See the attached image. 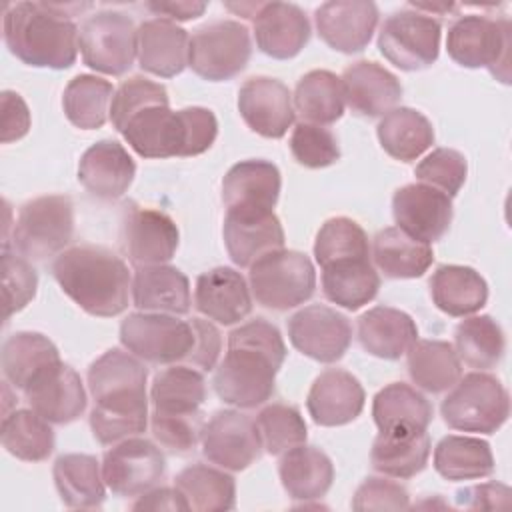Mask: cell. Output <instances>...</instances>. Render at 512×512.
Here are the masks:
<instances>
[{
  "label": "cell",
  "mask_w": 512,
  "mask_h": 512,
  "mask_svg": "<svg viewBox=\"0 0 512 512\" xmlns=\"http://www.w3.org/2000/svg\"><path fill=\"white\" fill-rule=\"evenodd\" d=\"M88 390L94 398L90 430L102 446L138 436L148 426L146 378L140 358L110 348L88 368Z\"/></svg>",
  "instance_id": "1"
},
{
  "label": "cell",
  "mask_w": 512,
  "mask_h": 512,
  "mask_svg": "<svg viewBox=\"0 0 512 512\" xmlns=\"http://www.w3.org/2000/svg\"><path fill=\"white\" fill-rule=\"evenodd\" d=\"M286 358L280 330L254 318L228 334V352L216 366L212 384L218 398L236 408H256L274 394L276 374Z\"/></svg>",
  "instance_id": "2"
},
{
  "label": "cell",
  "mask_w": 512,
  "mask_h": 512,
  "mask_svg": "<svg viewBox=\"0 0 512 512\" xmlns=\"http://www.w3.org/2000/svg\"><path fill=\"white\" fill-rule=\"evenodd\" d=\"M92 8L78 2H16L4 10V42L26 66L64 70L76 62V14Z\"/></svg>",
  "instance_id": "3"
},
{
  "label": "cell",
  "mask_w": 512,
  "mask_h": 512,
  "mask_svg": "<svg viewBox=\"0 0 512 512\" xmlns=\"http://www.w3.org/2000/svg\"><path fill=\"white\" fill-rule=\"evenodd\" d=\"M52 274L62 292L86 314L112 318L128 308L132 278L126 262L104 246H72L60 252Z\"/></svg>",
  "instance_id": "4"
},
{
  "label": "cell",
  "mask_w": 512,
  "mask_h": 512,
  "mask_svg": "<svg viewBox=\"0 0 512 512\" xmlns=\"http://www.w3.org/2000/svg\"><path fill=\"white\" fill-rule=\"evenodd\" d=\"M142 158L198 156L218 136V120L212 110L190 106L170 110V104H152L136 112L120 132Z\"/></svg>",
  "instance_id": "5"
},
{
  "label": "cell",
  "mask_w": 512,
  "mask_h": 512,
  "mask_svg": "<svg viewBox=\"0 0 512 512\" xmlns=\"http://www.w3.org/2000/svg\"><path fill=\"white\" fill-rule=\"evenodd\" d=\"M440 414L452 430L494 434L508 420V392L496 376L476 370L460 376L442 400Z\"/></svg>",
  "instance_id": "6"
},
{
  "label": "cell",
  "mask_w": 512,
  "mask_h": 512,
  "mask_svg": "<svg viewBox=\"0 0 512 512\" xmlns=\"http://www.w3.org/2000/svg\"><path fill=\"white\" fill-rule=\"evenodd\" d=\"M74 234V204L66 194H46L22 204L12 228L14 250L28 260L64 252Z\"/></svg>",
  "instance_id": "7"
},
{
  "label": "cell",
  "mask_w": 512,
  "mask_h": 512,
  "mask_svg": "<svg viewBox=\"0 0 512 512\" xmlns=\"http://www.w3.org/2000/svg\"><path fill=\"white\" fill-rule=\"evenodd\" d=\"M250 292L272 310H288L312 298L316 272L310 258L298 250H274L250 266Z\"/></svg>",
  "instance_id": "8"
},
{
  "label": "cell",
  "mask_w": 512,
  "mask_h": 512,
  "mask_svg": "<svg viewBox=\"0 0 512 512\" xmlns=\"http://www.w3.org/2000/svg\"><path fill=\"white\" fill-rule=\"evenodd\" d=\"M448 56L464 68H490L502 82L508 78L510 62V22L508 18H486L466 14L450 24L446 36Z\"/></svg>",
  "instance_id": "9"
},
{
  "label": "cell",
  "mask_w": 512,
  "mask_h": 512,
  "mask_svg": "<svg viewBox=\"0 0 512 512\" xmlns=\"http://www.w3.org/2000/svg\"><path fill=\"white\" fill-rule=\"evenodd\" d=\"M120 342L142 362L178 364L194 348V326L172 314L134 312L120 324Z\"/></svg>",
  "instance_id": "10"
},
{
  "label": "cell",
  "mask_w": 512,
  "mask_h": 512,
  "mask_svg": "<svg viewBox=\"0 0 512 512\" xmlns=\"http://www.w3.org/2000/svg\"><path fill=\"white\" fill-rule=\"evenodd\" d=\"M78 48L86 66L108 76H122L138 58V28L116 10L88 16L78 32Z\"/></svg>",
  "instance_id": "11"
},
{
  "label": "cell",
  "mask_w": 512,
  "mask_h": 512,
  "mask_svg": "<svg viewBox=\"0 0 512 512\" xmlns=\"http://www.w3.org/2000/svg\"><path fill=\"white\" fill-rule=\"evenodd\" d=\"M440 36L442 26L432 14L404 8L384 20L378 32V48L390 64L414 72L436 62Z\"/></svg>",
  "instance_id": "12"
},
{
  "label": "cell",
  "mask_w": 512,
  "mask_h": 512,
  "mask_svg": "<svg viewBox=\"0 0 512 512\" xmlns=\"http://www.w3.org/2000/svg\"><path fill=\"white\" fill-rule=\"evenodd\" d=\"M252 54L250 32L236 20H216L190 36L188 66L204 80L222 82L240 74Z\"/></svg>",
  "instance_id": "13"
},
{
  "label": "cell",
  "mask_w": 512,
  "mask_h": 512,
  "mask_svg": "<svg viewBox=\"0 0 512 512\" xmlns=\"http://www.w3.org/2000/svg\"><path fill=\"white\" fill-rule=\"evenodd\" d=\"M166 474L162 450L146 438H126L104 454L102 476L116 496L138 498L158 486Z\"/></svg>",
  "instance_id": "14"
},
{
  "label": "cell",
  "mask_w": 512,
  "mask_h": 512,
  "mask_svg": "<svg viewBox=\"0 0 512 512\" xmlns=\"http://www.w3.org/2000/svg\"><path fill=\"white\" fill-rule=\"evenodd\" d=\"M202 454L218 468L240 472L262 454L256 422L240 410H218L202 428Z\"/></svg>",
  "instance_id": "15"
},
{
  "label": "cell",
  "mask_w": 512,
  "mask_h": 512,
  "mask_svg": "<svg viewBox=\"0 0 512 512\" xmlns=\"http://www.w3.org/2000/svg\"><path fill=\"white\" fill-rule=\"evenodd\" d=\"M288 338L304 356L332 364L346 354L352 342V324L330 306L310 304L288 318Z\"/></svg>",
  "instance_id": "16"
},
{
  "label": "cell",
  "mask_w": 512,
  "mask_h": 512,
  "mask_svg": "<svg viewBox=\"0 0 512 512\" xmlns=\"http://www.w3.org/2000/svg\"><path fill=\"white\" fill-rule=\"evenodd\" d=\"M22 392L28 406L50 424L78 420L88 402L82 378L62 360L44 368Z\"/></svg>",
  "instance_id": "17"
},
{
  "label": "cell",
  "mask_w": 512,
  "mask_h": 512,
  "mask_svg": "<svg viewBox=\"0 0 512 512\" xmlns=\"http://www.w3.org/2000/svg\"><path fill=\"white\" fill-rule=\"evenodd\" d=\"M238 112L252 132L272 140L282 138L296 116L288 86L270 76H254L240 86Z\"/></svg>",
  "instance_id": "18"
},
{
  "label": "cell",
  "mask_w": 512,
  "mask_h": 512,
  "mask_svg": "<svg viewBox=\"0 0 512 512\" xmlns=\"http://www.w3.org/2000/svg\"><path fill=\"white\" fill-rule=\"evenodd\" d=\"M392 214L402 232L432 244L450 228L452 198L422 182L406 184L394 192Z\"/></svg>",
  "instance_id": "19"
},
{
  "label": "cell",
  "mask_w": 512,
  "mask_h": 512,
  "mask_svg": "<svg viewBox=\"0 0 512 512\" xmlns=\"http://www.w3.org/2000/svg\"><path fill=\"white\" fill-rule=\"evenodd\" d=\"M122 250L128 260L138 266L166 264L178 248V226L174 220L152 208H130L122 220Z\"/></svg>",
  "instance_id": "20"
},
{
  "label": "cell",
  "mask_w": 512,
  "mask_h": 512,
  "mask_svg": "<svg viewBox=\"0 0 512 512\" xmlns=\"http://www.w3.org/2000/svg\"><path fill=\"white\" fill-rule=\"evenodd\" d=\"M378 6L370 0H330L316 8L318 36L344 54L362 52L376 30Z\"/></svg>",
  "instance_id": "21"
},
{
  "label": "cell",
  "mask_w": 512,
  "mask_h": 512,
  "mask_svg": "<svg viewBox=\"0 0 512 512\" xmlns=\"http://www.w3.org/2000/svg\"><path fill=\"white\" fill-rule=\"evenodd\" d=\"M222 234L230 260L240 268L284 248V228L274 210H226Z\"/></svg>",
  "instance_id": "22"
},
{
  "label": "cell",
  "mask_w": 512,
  "mask_h": 512,
  "mask_svg": "<svg viewBox=\"0 0 512 512\" xmlns=\"http://www.w3.org/2000/svg\"><path fill=\"white\" fill-rule=\"evenodd\" d=\"M360 380L342 368H328L310 386L306 408L318 426H344L356 420L364 408Z\"/></svg>",
  "instance_id": "23"
},
{
  "label": "cell",
  "mask_w": 512,
  "mask_h": 512,
  "mask_svg": "<svg viewBox=\"0 0 512 512\" xmlns=\"http://www.w3.org/2000/svg\"><path fill=\"white\" fill-rule=\"evenodd\" d=\"M252 20L256 46L270 58H294L310 40L308 16L296 4L262 2Z\"/></svg>",
  "instance_id": "24"
},
{
  "label": "cell",
  "mask_w": 512,
  "mask_h": 512,
  "mask_svg": "<svg viewBox=\"0 0 512 512\" xmlns=\"http://www.w3.org/2000/svg\"><path fill=\"white\" fill-rule=\"evenodd\" d=\"M194 306L208 320L230 326L252 310V294L244 276L228 266L202 272L196 278Z\"/></svg>",
  "instance_id": "25"
},
{
  "label": "cell",
  "mask_w": 512,
  "mask_h": 512,
  "mask_svg": "<svg viewBox=\"0 0 512 512\" xmlns=\"http://www.w3.org/2000/svg\"><path fill=\"white\" fill-rule=\"evenodd\" d=\"M340 82L346 104L360 116H384L402 98L400 80L372 60H358L344 68Z\"/></svg>",
  "instance_id": "26"
},
{
  "label": "cell",
  "mask_w": 512,
  "mask_h": 512,
  "mask_svg": "<svg viewBox=\"0 0 512 512\" xmlns=\"http://www.w3.org/2000/svg\"><path fill=\"white\" fill-rule=\"evenodd\" d=\"M136 164L116 140H98L80 158L78 182L100 200H118L130 188Z\"/></svg>",
  "instance_id": "27"
},
{
  "label": "cell",
  "mask_w": 512,
  "mask_h": 512,
  "mask_svg": "<svg viewBox=\"0 0 512 512\" xmlns=\"http://www.w3.org/2000/svg\"><path fill=\"white\" fill-rule=\"evenodd\" d=\"M190 36L168 18H150L138 26V64L158 78H172L188 66Z\"/></svg>",
  "instance_id": "28"
},
{
  "label": "cell",
  "mask_w": 512,
  "mask_h": 512,
  "mask_svg": "<svg viewBox=\"0 0 512 512\" xmlns=\"http://www.w3.org/2000/svg\"><path fill=\"white\" fill-rule=\"evenodd\" d=\"M282 188L280 170L268 160H242L222 180L226 210H274Z\"/></svg>",
  "instance_id": "29"
},
{
  "label": "cell",
  "mask_w": 512,
  "mask_h": 512,
  "mask_svg": "<svg viewBox=\"0 0 512 512\" xmlns=\"http://www.w3.org/2000/svg\"><path fill=\"white\" fill-rule=\"evenodd\" d=\"M132 302L142 312L184 316L190 312V282L170 264L138 266L132 278Z\"/></svg>",
  "instance_id": "30"
},
{
  "label": "cell",
  "mask_w": 512,
  "mask_h": 512,
  "mask_svg": "<svg viewBox=\"0 0 512 512\" xmlns=\"http://www.w3.org/2000/svg\"><path fill=\"white\" fill-rule=\"evenodd\" d=\"M430 458V436L420 428L380 430L372 442V468L390 478H412L420 474Z\"/></svg>",
  "instance_id": "31"
},
{
  "label": "cell",
  "mask_w": 512,
  "mask_h": 512,
  "mask_svg": "<svg viewBox=\"0 0 512 512\" xmlns=\"http://www.w3.org/2000/svg\"><path fill=\"white\" fill-rule=\"evenodd\" d=\"M360 346L382 360H398L418 340L410 314L392 306H374L358 318Z\"/></svg>",
  "instance_id": "32"
},
{
  "label": "cell",
  "mask_w": 512,
  "mask_h": 512,
  "mask_svg": "<svg viewBox=\"0 0 512 512\" xmlns=\"http://www.w3.org/2000/svg\"><path fill=\"white\" fill-rule=\"evenodd\" d=\"M282 488L294 500L322 498L334 480V464L326 452L316 446H294L286 450L278 462Z\"/></svg>",
  "instance_id": "33"
},
{
  "label": "cell",
  "mask_w": 512,
  "mask_h": 512,
  "mask_svg": "<svg viewBox=\"0 0 512 512\" xmlns=\"http://www.w3.org/2000/svg\"><path fill=\"white\" fill-rule=\"evenodd\" d=\"M430 296L438 310L464 318L476 314L488 300V284L470 266L442 264L430 278Z\"/></svg>",
  "instance_id": "34"
},
{
  "label": "cell",
  "mask_w": 512,
  "mask_h": 512,
  "mask_svg": "<svg viewBox=\"0 0 512 512\" xmlns=\"http://www.w3.org/2000/svg\"><path fill=\"white\" fill-rule=\"evenodd\" d=\"M60 500L68 508H100L106 498L102 466L90 454H62L52 468Z\"/></svg>",
  "instance_id": "35"
},
{
  "label": "cell",
  "mask_w": 512,
  "mask_h": 512,
  "mask_svg": "<svg viewBox=\"0 0 512 512\" xmlns=\"http://www.w3.org/2000/svg\"><path fill=\"white\" fill-rule=\"evenodd\" d=\"M372 258L386 278H420L434 262L432 246L414 240L398 226L380 230L372 240Z\"/></svg>",
  "instance_id": "36"
},
{
  "label": "cell",
  "mask_w": 512,
  "mask_h": 512,
  "mask_svg": "<svg viewBox=\"0 0 512 512\" xmlns=\"http://www.w3.org/2000/svg\"><path fill=\"white\" fill-rule=\"evenodd\" d=\"M376 134L384 152L400 162H412L434 144L430 120L408 106L392 108L382 116Z\"/></svg>",
  "instance_id": "37"
},
{
  "label": "cell",
  "mask_w": 512,
  "mask_h": 512,
  "mask_svg": "<svg viewBox=\"0 0 512 512\" xmlns=\"http://www.w3.org/2000/svg\"><path fill=\"white\" fill-rule=\"evenodd\" d=\"M380 288V276L370 258H348L322 268L324 296L346 310H358L372 302Z\"/></svg>",
  "instance_id": "38"
},
{
  "label": "cell",
  "mask_w": 512,
  "mask_h": 512,
  "mask_svg": "<svg viewBox=\"0 0 512 512\" xmlns=\"http://www.w3.org/2000/svg\"><path fill=\"white\" fill-rule=\"evenodd\" d=\"M150 400L158 414L192 416L200 414L206 400V382L202 372L186 364H170L152 380Z\"/></svg>",
  "instance_id": "39"
},
{
  "label": "cell",
  "mask_w": 512,
  "mask_h": 512,
  "mask_svg": "<svg viewBox=\"0 0 512 512\" xmlns=\"http://www.w3.org/2000/svg\"><path fill=\"white\" fill-rule=\"evenodd\" d=\"M2 374L6 382L24 390L44 368L60 362L54 342L40 332H14L2 344Z\"/></svg>",
  "instance_id": "40"
},
{
  "label": "cell",
  "mask_w": 512,
  "mask_h": 512,
  "mask_svg": "<svg viewBox=\"0 0 512 512\" xmlns=\"http://www.w3.org/2000/svg\"><path fill=\"white\" fill-rule=\"evenodd\" d=\"M174 486L194 512H226L236 506V482L224 468L190 464L176 474Z\"/></svg>",
  "instance_id": "41"
},
{
  "label": "cell",
  "mask_w": 512,
  "mask_h": 512,
  "mask_svg": "<svg viewBox=\"0 0 512 512\" xmlns=\"http://www.w3.org/2000/svg\"><path fill=\"white\" fill-rule=\"evenodd\" d=\"M406 354L410 380L426 392L440 394L462 376V362L450 342L416 340Z\"/></svg>",
  "instance_id": "42"
},
{
  "label": "cell",
  "mask_w": 512,
  "mask_h": 512,
  "mask_svg": "<svg viewBox=\"0 0 512 512\" xmlns=\"http://www.w3.org/2000/svg\"><path fill=\"white\" fill-rule=\"evenodd\" d=\"M294 112L302 122L326 126L334 124L344 114V90L340 78L330 70H310L304 74L292 96Z\"/></svg>",
  "instance_id": "43"
},
{
  "label": "cell",
  "mask_w": 512,
  "mask_h": 512,
  "mask_svg": "<svg viewBox=\"0 0 512 512\" xmlns=\"http://www.w3.org/2000/svg\"><path fill=\"white\" fill-rule=\"evenodd\" d=\"M434 470L452 482L486 478L494 472L490 444L474 436H444L434 448Z\"/></svg>",
  "instance_id": "44"
},
{
  "label": "cell",
  "mask_w": 512,
  "mask_h": 512,
  "mask_svg": "<svg viewBox=\"0 0 512 512\" xmlns=\"http://www.w3.org/2000/svg\"><path fill=\"white\" fill-rule=\"evenodd\" d=\"M432 404L416 388L404 382L384 386L372 402V418L378 430L420 428L426 430L432 422Z\"/></svg>",
  "instance_id": "45"
},
{
  "label": "cell",
  "mask_w": 512,
  "mask_h": 512,
  "mask_svg": "<svg viewBox=\"0 0 512 512\" xmlns=\"http://www.w3.org/2000/svg\"><path fill=\"white\" fill-rule=\"evenodd\" d=\"M0 440L8 454L24 462H42L54 450V430L32 408H14L4 414Z\"/></svg>",
  "instance_id": "46"
},
{
  "label": "cell",
  "mask_w": 512,
  "mask_h": 512,
  "mask_svg": "<svg viewBox=\"0 0 512 512\" xmlns=\"http://www.w3.org/2000/svg\"><path fill=\"white\" fill-rule=\"evenodd\" d=\"M114 92L116 90L108 80L92 74H78L64 88V114L80 130L102 128L110 116Z\"/></svg>",
  "instance_id": "47"
},
{
  "label": "cell",
  "mask_w": 512,
  "mask_h": 512,
  "mask_svg": "<svg viewBox=\"0 0 512 512\" xmlns=\"http://www.w3.org/2000/svg\"><path fill=\"white\" fill-rule=\"evenodd\" d=\"M504 348V332L488 314L464 316L454 330V350L460 362L474 370L494 368L504 356Z\"/></svg>",
  "instance_id": "48"
},
{
  "label": "cell",
  "mask_w": 512,
  "mask_h": 512,
  "mask_svg": "<svg viewBox=\"0 0 512 512\" xmlns=\"http://www.w3.org/2000/svg\"><path fill=\"white\" fill-rule=\"evenodd\" d=\"M314 258L320 268L348 258H370L368 236L352 218H330L320 226L316 234Z\"/></svg>",
  "instance_id": "49"
},
{
  "label": "cell",
  "mask_w": 512,
  "mask_h": 512,
  "mask_svg": "<svg viewBox=\"0 0 512 512\" xmlns=\"http://www.w3.org/2000/svg\"><path fill=\"white\" fill-rule=\"evenodd\" d=\"M256 428L262 450L272 456H282L286 450L306 442V422L296 406L274 402L264 406L256 416Z\"/></svg>",
  "instance_id": "50"
},
{
  "label": "cell",
  "mask_w": 512,
  "mask_h": 512,
  "mask_svg": "<svg viewBox=\"0 0 512 512\" xmlns=\"http://www.w3.org/2000/svg\"><path fill=\"white\" fill-rule=\"evenodd\" d=\"M290 152L304 168H326L340 158L336 136L318 124L298 122L290 134Z\"/></svg>",
  "instance_id": "51"
},
{
  "label": "cell",
  "mask_w": 512,
  "mask_h": 512,
  "mask_svg": "<svg viewBox=\"0 0 512 512\" xmlns=\"http://www.w3.org/2000/svg\"><path fill=\"white\" fill-rule=\"evenodd\" d=\"M466 174H468V164L464 154L452 148L432 150L414 168V176L422 184H428L450 198H454L460 192V188L466 182Z\"/></svg>",
  "instance_id": "52"
},
{
  "label": "cell",
  "mask_w": 512,
  "mask_h": 512,
  "mask_svg": "<svg viewBox=\"0 0 512 512\" xmlns=\"http://www.w3.org/2000/svg\"><path fill=\"white\" fill-rule=\"evenodd\" d=\"M152 104H170L168 92L162 84L152 82L144 76H132V78L124 80L112 96V104H110L112 126L118 132H122L126 122L136 112H140L142 108L152 106Z\"/></svg>",
  "instance_id": "53"
},
{
  "label": "cell",
  "mask_w": 512,
  "mask_h": 512,
  "mask_svg": "<svg viewBox=\"0 0 512 512\" xmlns=\"http://www.w3.org/2000/svg\"><path fill=\"white\" fill-rule=\"evenodd\" d=\"M38 290L36 268L24 256L2 252V298L4 320L26 308Z\"/></svg>",
  "instance_id": "54"
},
{
  "label": "cell",
  "mask_w": 512,
  "mask_h": 512,
  "mask_svg": "<svg viewBox=\"0 0 512 512\" xmlns=\"http://www.w3.org/2000/svg\"><path fill=\"white\" fill-rule=\"evenodd\" d=\"M150 428L154 440L172 454H188L200 442V434L204 428L202 412L192 416H172L152 412Z\"/></svg>",
  "instance_id": "55"
},
{
  "label": "cell",
  "mask_w": 512,
  "mask_h": 512,
  "mask_svg": "<svg viewBox=\"0 0 512 512\" xmlns=\"http://www.w3.org/2000/svg\"><path fill=\"white\" fill-rule=\"evenodd\" d=\"M410 494L408 490L388 478L370 476L354 492L352 510L370 512V510H408Z\"/></svg>",
  "instance_id": "56"
},
{
  "label": "cell",
  "mask_w": 512,
  "mask_h": 512,
  "mask_svg": "<svg viewBox=\"0 0 512 512\" xmlns=\"http://www.w3.org/2000/svg\"><path fill=\"white\" fill-rule=\"evenodd\" d=\"M194 326V348L188 354L186 362L190 366H196L204 372L216 368V362L222 352V334L220 330L210 322L202 318H192Z\"/></svg>",
  "instance_id": "57"
},
{
  "label": "cell",
  "mask_w": 512,
  "mask_h": 512,
  "mask_svg": "<svg viewBox=\"0 0 512 512\" xmlns=\"http://www.w3.org/2000/svg\"><path fill=\"white\" fill-rule=\"evenodd\" d=\"M0 128H2V142H14L28 134L30 130V110L20 94L12 90H4L0 94Z\"/></svg>",
  "instance_id": "58"
},
{
  "label": "cell",
  "mask_w": 512,
  "mask_h": 512,
  "mask_svg": "<svg viewBox=\"0 0 512 512\" xmlns=\"http://www.w3.org/2000/svg\"><path fill=\"white\" fill-rule=\"evenodd\" d=\"M458 506L468 510H494L506 508L510 502V488L500 482H484L456 492Z\"/></svg>",
  "instance_id": "59"
},
{
  "label": "cell",
  "mask_w": 512,
  "mask_h": 512,
  "mask_svg": "<svg viewBox=\"0 0 512 512\" xmlns=\"http://www.w3.org/2000/svg\"><path fill=\"white\" fill-rule=\"evenodd\" d=\"M132 510H188L182 494L174 488H152L138 496V500L132 504Z\"/></svg>",
  "instance_id": "60"
},
{
  "label": "cell",
  "mask_w": 512,
  "mask_h": 512,
  "mask_svg": "<svg viewBox=\"0 0 512 512\" xmlns=\"http://www.w3.org/2000/svg\"><path fill=\"white\" fill-rule=\"evenodd\" d=\"M206 2H148L146 8L150 12H154L156 16H166L168 20H194L198 16L204 14L206 10Z\"/></svg>",
  "instance_id": "61"
}]
</instances>
